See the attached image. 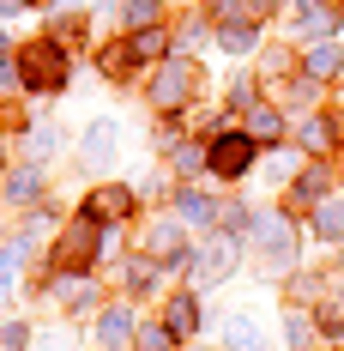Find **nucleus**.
Here are the masks:
<instances>
[{"label": "nucleus", "mask_w": 344, "mask_h": 351, "mask_svg": "<svg viewBox=\"0 0 344 351\" xmlns=\"http://www.w3.org/2000/svg\"><path fill=\"white\" fill-rule=\"evenodd\" d=\"M248 104H260V97H254V79H248V73H236V79H230V109H248Z\"/></svg>", "instance_id": "2f4dec72"}, {"label": "nucleus", "mask_w": 344, "mask_h": 351, "mask_svg": "<svg viewBox=\"0 0 344 351\" xmlns=\"http://www.w3.org/2000/svg\"><path fill=\"white\" fill-rule=\"evenodd\" d=\"M314 97H320V79H296V85L278 91V109H308Z\"/></svg>", "instance_id": "cd10ccee"}, {"label": "nucleus", "mask_w": 344, "mask_h": 351, "mask_svg": "<svg viewBox=\"0 0 344 351\" xmlns=\"http://www.w3.org/2000/svg\"><path fill=\"white\" fill-rule=\"evenodd\" d=\"M151 25H163V0H121V31H151Z\"/></svg>", "instance_id": "5701e85b"}, {"label": "nucleus", "mask_w": 344, "mask_h": 351, "mask_svg": "<svg viewBox=\"0 0 344 351\" xmlns=\"http://www.w3.org/2000/svg\"><path fill=\"white\" fill-rule=\"evenodd\" d=\"M133 194L145 200V206H157V200H163V176H139V182H133Z\"/></svg>", "instance_id": "473e14b6"}, {"label": "nucleus", "mask_w": 344, "mask_h": 351, "mask_svg": "<svg viewBox=\"0 0 344 351\" xmlns=\"http://www.w3.org/2000/svg\"><path fill=\"white\" fill-rule=\"evenodd\" d=\"M314 333H320V321H314L308 309H284V321H278V339H284V351H308Z\"/></svg>", "instance_id": "aec40b11"}, {"label": "nucleus", "mask_w": 344, "mask_h": 351, "mask_svg": "<svg viewBox=\"0 0 344 351\" xmlns=\"http://www.w3.org/2000/svg\"><path fill=\"white\" fill-rule=\"evenodd\" d=\"M36 0H0V19H18V12H31Z\"/></svg>", "instance_id": "f704fd0d"}, {"label": "nucleus", "mask_w": 344, "mask_h": 351, "mask_svg": "<svg viewBox=\"0 0 344 351\" xmlns=\"http://www.w3.org/2000/svg\"><path fill=\"white\" fill-rule=\"evenodd\" d=\"M302 73H308V79H339V73H344V49H339V36H320V43H308V55H302Z\"/></svg>", "instance_id": "6ab92c4d"}, {"label": "nucleus", "mask_w": 344, "mask_h": 351, "mask_svg": "<svg viewBox=\"0 0 344 351\" xmlns=\"http://www.w3.org/2000/svg\"><path fill=\"white\" fill-rule=\"evenodd\" d=\"M139 254H151L157 267H181V261H187V218H175V212L151 218V224L139 230Z\"/></svg>", "instance_id": "423d86ee"}, {"label": "nucleus", "mask_w": 344, "mask_h": 351, "mask_svg": "<svg viewBox=\"0 0 344 351\" xmlns=\"http://www.w3.org/2000/svg\"><path fill=\"white\" fill-rule=\"evenodd\" d=\"M133 67H139V55H133V43H127V36H115V43H103V49H97V73H103L109 85H127V79H133Z\"/></svg>", "instance_id": "f3484780"}, {"label": "nucleus", "mask_w": 344, "mask_h": 351, "mask_svg": "<svg viewBox=\"0 0 344 351\" xmlns=\"http://www.w3.org/2000/svg\"><path fill=\"white\" fill-rule=\"evenodd\" d=\"M127 43H133L139 67H145V61H151V67H157V61H170V31H163V25H151V31H133Z\"/></svg>", "instance_id": "b1692460"}, {"label": "nucleus", "mask_w": 344, "mask_h": 351, "mask_svg": "<svg viewBox=\"0 0 344 351\" xmlns=\"http://www.w3.org/2000/svg\"><path fill=\"white\" fill-rule=\"evenodd\" d=\"M12 55H18V43H12V36H6V25H0V61H12Z\"/></svg>", "instance_id": "e433bc0d"}, {"label": "nucleus", "mask_w": 344, "mask_h": 351, "mask_svg": "<svg viewBox=\"0 0 344 351\" xmlns=\"http://www.w3.org/2000/svg\"><path fill=\"white\" fill-rule=\"evenodd\" d=\"M133 333H139V315L127 309V303H109V309H97L85 346L91 351H133Z\"/></svg>", "instance_id": "9d476101"}, {"label": "nucleus", "mask_w": 344, "mask_h": 351, "mask_svg": "<svg viewBox=\"0 0 344 351\" xmlns=\"http://www.w3.org/2000/svg\"><path fill=\"white\" fill-rule=\"evenodd\" d=\"M133 351H175V333L163 327V321H139V333H133Z\"/></svg>", "instance_id": "a878e982"}, {"label": "nucleus", "mask_w": 344, "mask_h": 351, "mask_svg": "<svg viewBox=\"0 0 344 351\" xmlns=\"http://www.w3.org/2000/svg\"><path fill=\"white\" fill-rule=\"evenodd\" d=\"M61 152H67V128H61L55 115H49V121H36L31 134H25V158H31V164H55Z\"/></svg>", "instance_id": "2eb2a0df"}, {"label": "nucleus", "mask_w": 344, "mask_h": 351, "mask_svg": "<svg viewBox=\"0 0 344 351\" xmlns=\"http://www.w3.org/2000/svg\"><path fill=\"white\" fill-rule=\"evenodd\" d=\"M12 85L25 91V73H18V55H12V61H0V91H12Z\"/></svg>", "instance_id": "72a5a7b5"}, {"label": "nucleus", "mask_w": 344, "mask_h": 351, "mask_svg": "<svg viewBox=\"0 0 344 351\" xmlns=\"http://www.w3.org/2000/svg\"><path fill=\"white\" fill-rule=\"evenodd\" d=\"M31 321H18V315H6L0 321V351H31Z\"/></svg>", "instance_id": "bb28decb"}, {"label": "nucleus", "mask_w": 344, "mask_h": 351, "mask_svg": "<svg viewBox=\"0 0 344 351\" xmlns=\"http://www.w3.org/2000/svg\"><path fill=\"white\" fill-rule=\"evenodd\" d=\"M320 285L332 291V303H344V273H326V279H320Z\"/></svg>", "instance_id": "c9c22d12"}, {"label": "nucleus", "mask_w": 344, "mask_h": 351, "mask_svg": "<svg viewBox=\"0 0 344 351\" xmlns=\"http://www.w3.org/2000/svg\"><path fill=\"white\" fill-rule=\"evenodd\" d=\"M266 176H272V182H296V176H302V158H296V152H272V158H266Z\"/></svg>", "instance_id": "c756f323"}, {"label": "nucleus", "mask_w": 344, "mask_h": 351, "mask_svg": "<svg viewBox=\"0 0 344 351\" xmlns=\"http://www.w3.org/2000/svg\"><path fill=\"white\" fill-rule=\"evenodd\" d=\"M72 152H79V170H85V176L115 170V158H121V121H115V115H97V121H85Z\"/></svg>", "instance_id": "39448f33"}, {"label": "nucleus", "mask_w": 344, "mask_h": 351, "mask_svg": "<svg viewBox=\"0 0 344 351\" xmlns=\"http://www.w3.org/2000/svg\"><path fill=\"white\" fill-rule=\"evenodd\" d=\"M200 85H206V73L194 67L187 55H170V61H157V67H151V85H145V104L157 109V115H181V109H194Z\"/></svg>", "instance_id": "f257e3e1"}, {"label": "nucleus", "mask_w": 344, "mask_h": 351, "mask_svg": "<svg viewBox=\"0 0 344 351\" xmlns=\"http://www.w3.org/2000/svg\"><path fill=\"white\" fill-rule=\"evenodd\" d=\"M18 73H25V97H55L67 85V49L42 31L36 43L18 49Z\"/></svg>", "instance_id": "f03ea898"}, {"label": "nucleus", "mask_w": 344, "mask_h": 351, "mask_svg": "<svg viewBox=\"0 0 344 351\" xmlns=\"http://www.w3.org/2000/svg\"><path fill=\"white\" fill-rule=\"evenodd\" d=\"M200 321H206V309H200V291H175L170 303H163V327L175 333V346H187V339L200 333Z\"/></svg>", "instance_id": "f8f14e48"}, {"label": "nucleus", "mask_w": 344, "mask_h": 351, "mask_svg": "<svg viewBox=\"0 0 344 351\" xmlns=\"http://www.w3.org/2000/svg\"><path fill=\"white\" fill-rule=\"evenodd\" d=\"M339 91H344V73H339Z\"/></svg>", "instance_id": "4c0bfd02"}, {"label": "nucleus", "mask_w": 344, "mask_h": 351, "mask_svg": "<svg viewBox=\"0 0 344 351\" xmlns=\"http://www.w3.org/2000/svg\"><path fill=\"white\" fill-rule=\"evenodd\" d=\"M236 128H241V134H248L254 145H278V140H284V109L260 97V104H248V109H241V121H236Z\"/></svg>", "instance_id": "ddd939ff"}, {"label": "nucleus", "mask_w": 344, "mask_h": 351, "mask_svg": "<svg viewBox=\"0 0 344 351\" xmlns=\"http://www.w3.org/2000/svg\"><path fill=\"white\" fill-rule=\"evenodd\" d=\"M278 0H224L217 6V25H266Z\"/></svg>", "instance_id": "412c9836"}, {"label": "nucleus", "mask_w": 344, "mask_h": 351, "mask_svg": "<svg viewBox=\"0 0 344 351\" xmlns=\"http://www.w3.org/2000/svg\"><path fill=\"white\" fill-rule=\"evenodd\" d=\"M224 351H266V327H260V315H248V309L224 315Z\"/></svg>", "instance_id": "dca6fc26"}, {"label": "nucleus", "mask_w": 344, "mask_h": 351, "mask_svg": "<svg viewBox=\"0 0 344 351\" xmlns=\"http://www.w3.org/2000/svg\"><path fill=\"white\" fill-rule=\"evenodd\" d=\"M217 49L224 55H254L260 49V25H217Z\"/></svg>", "instance_id": "393cba45"}, {"label": "nucleus", "mask_w": 344, "mask_h": 351, "mask_svg": "<svg viewBox=\"0 0 344 351\" xmlns=\"http://www.w3.org/2000/svg\"><path fill=\"white\" fill-rule=\"evenodd\" d=\"M49 194V164H6L0 170V206H12V212H31L36 200Z\"/></svg>", "instance_id": "6e6552de"}, {"label": "nucleus", "mask_w": 344, "mask_h": 351, "mask_svg": "<svg viewBox=\"0 0 344 351\" xmlns=\"http://www.w3.org/2000/svg\"><path fill=\"white\" fill-rule=\"evenodd\" d=\"M139 206V194L127 188V182H97L91 194H85V206H79V218H91V224H127Z\"/></svg>", "instance_id": "1a4fd4ad"}, {"label": "nucleus", "mask_w": 344, "mask_h": 351, "mask_svg": "<svg viewBox=\"0 0 344 351\" xmlns=\"http://www.w3.org/2000/svg\"><path fill=\"white\" fill-rule=\"evenodd\" d=\"M211 170V140H175L170 145V176L175 182H194Z\"/></svg>", "instance_id": "4468645a"}, {"label": "nucleus", "mask_w": 344, "mask_h": 351, "mask_svg": "<svg viewBox=\"0 0 344 351\" xmlns=\"http://www.w3.org/2000/svg\"><path fill=\"white\" fill-rule=\"evenodd\" d=\"M55 303H61L72 321H97V309H103V285L91 279V273H61V279H55Z\"/></svg>", "instance_id": "9b49d317"}, {"label": "nucleus", "mask_w": 344, "mask_h": 351, "mask_svg": "<svg viewBox=\"0 0 344 351\" xmlns=\"http://www.w3.org/2000/svg\"><path fill=\"white\" fill-rule=\"evenodd\" d=\"M290 67H296V55H284V49H266V55H260V73H266V79H284Z\"/></svg>", "instance_id": "7c9ffc66"}, {"label": "nucleus", "mask_w": 344, "mask_h": 351, "mask_svg": "<svg viewBox=\"0 0 344 351\" xmlns=\"http://www.w3.org/2000/svg\"><path fill=\"white\" fill-rule=\"evenodd\" d=\"M236 267H241V237L211 230L206 243H194V254H187V291H211V285L230 279Z\"/></svg>", "instance_id": "7ed1b4c3"}, {"label": "nucleus", "mask_w": 344, "mask_h": 351, "mask_svg": "<svg viewBox=\"0 0 344 351\" xmlns=\"http://www.w3.org/2000/svg\"><path fill=\"white\" fill-rule=\"evenodd\" d=\"M175 218H187V224L211 230V224H217V200H211V194H200L194 182H181V188H175Z\"/></svg>", "instance_id": "a211bd4d"}, {"label": "nucleus", "mask_w": 344, "mask_h": 351, "mask_svg": "<svg viewBox=\"0 0 344 351\" xmlns=\"http://www.w3.org/2000/svg\"><path fill=\"white\" fill-rule=\"evenodd\" d=\"M254 164H260V145L248 140L241 128H224V134H211V176H217V182H241Z\"/></svg>", "instance_id": "0eeeda50"}, {"label": "nucleus", "mask_w": 344, "mask_h": 351, "mask_svg": "<svg viewBox=\"0 0 344 351\" xmlns=\"http://www.w3.org/2000/svg\"><path fill=\"white\" fill-rule=\"evenodd\" d=\"M97 243H103V224L72 218L67 230H61V243L49 248V273H55V279H61V273H91V267H97Z\"/></svg>", "instance_id": "20e7f679"}, {"label": "nucleus", "mask_w": 344, "mask_h": 351, "mask_svg": "<svg viewBox=\"0 0 344 351\" xmlns=\"http://www.w3.org/2000/svg\"><path fill=\"white\" fill-rule=\"evenodd\" d=\"M314 237H320V243H332V248L344 243V200H332V194H326V200L314 206Z\"/></svg>", "instance_id": "4be33fe9"}, {"label": "nucleus", "mask_w": 344, "mask_h": 351, "mask_svg": "<svg viewBox=\"0 0 344 351\" xmlns=\"http://www.w3.org/2000/svg\"><path fill=\"white\" fill-rule=\"evenodd\" d=\"M332 140H339V134H332V121H320V115L302 121V152H326Z\"/></svg>", "instance_id": "c85d7f7f"}]
</instances>
